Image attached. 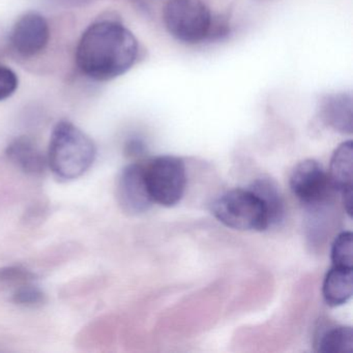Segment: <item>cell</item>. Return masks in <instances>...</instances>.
<instances>
[{"label": "cell", "mask_w": 353, "mask_h": 353, "mask_svg": "<svg viewBox=\"0 0 353 353\" xmlns=\"http://www.w3.org/2000/svg\"><path fill=\"white\" fill-rule=\"evenodd\" d=\"M135 36L121 22L99 20L86 28L76 49V63L94 81H110L127 73L138 57Z\"/></svg>", "instance_id": "cell-1"}, {"label": "cell", "mask_w": 353, "mask_h": 353, "mask_svg": "<svg viewBox=\"0 0 353 353\" xmlns=\"http://www.w3.org/2000/svg\"><path fill=\"white\" fill-rule=\"evenodd\" d=\"M96 157V144L88 134L70 121L57 123L51 134L47 162L57 179H79L90 170Z\"/></svg>", "instance_id": "cell-2"}, {"label": "cell", "mask_w": 353, "mask_h": 353, "mask_svg": "<svg viewBox=\"0 0 353 353\" xmlns=\"http://www.w3.org/2000/svg\"><path fill=\"white\" fill-rule=\"evenodd\" d=\"M214 218L228 228L265 231L270 228L268 210L251 189H234L216 198L212 204Z\"/></svg>", "instance_id": "cell-3"}, {"label": "cell", "mask_w": 353, "mask_h": 353, "mask_svg": "<svg viewBox=\"0 0 353 353\" xmlns=\"http://www.w3.org/2000/svg\"><path fill=\"white\" fill-rule=\"evenodd\" d=\"M144 177L154 203L172 208L183 199L187 187V169L183 159L160 156L144 165Z\"/></svg>", "instance_id": "cell-4"}, {"label": "cell", "mask_w": 353, "mask_h": 353, "mask_svg": "<svg viewBox=\"0 0 353 353\" xmlns=\"http://www.w3.org/2000/svg\"><path fill=\"white\" fill-rule=\"evenodd\" d=\"M163 17L169 34L181 42L197 44L210 39L214 20L201 0H170Z\"/></svg>", "instance_id": "cell-5"}, {"label": "cell", "mask_w": 353, "mask_h": 353, "mask_svg": "<svg viewBox=\"0 0 353 353\" xmlns=\"http://www.w3.org/2000/svg\"><path fill=\"white\" fill-rule=\"evenodd\" d=\"M289 185L296 199L311 210L325 205L336 192L328 173L319 162L312 159L299 163L293 168Z\"/></svg>", "instance_id": "cell-6"}, {"label": "cell", "mask_w": 353, "mask_h": 353, "mask_svg": "<svg viewBox=\"0 0 353 353\" xmlns=\"http://www.w3.org/2000/svg\"><path fill=\"white\" fill-rule=\"evenodd\" d=\"M117 199L123 212L132 216L144 214L152 202L144 177V164L132 163L119 172L117 181Z\"/></svg>", "instance_id": "cell-7"}, {"label": "cell", "mask_w": 353, "mask_h": 353, "mask_svg": "<svg viewBox=\"0 0 353 353\" xmlns=\"http://www.w3.org/2000/svg\"><path fill=\"white\" fill-rule=\"evenodd\" d=\"M50 40V28L44 16L34 12L24 14L14 26L11 44L20 57L30 59L46 49Z\"/></svg>", "instance_id": "cell-8"}, {"label": "cell", "mask_w": 353, "mask_h": 353, "mask_svg": "<svg viewBox=\"0 0 353 353\" xmlns=\"http://www.w3.org/2000/svg\"><path fill=\"white\" fill-rule=\"evenodd\" d=\"M352 98L348 94H327L320 101V117L339 133L352 134Z\"/></svg>", "instance_id": "cell-9"}, {"label": "cell", "mask_w": 353, "mask_h": 353, "mask_svg": "<svg viewBox=\"0 0 353 353\" xmlns=\"http://www.w3.org/2000/svg\"><path fill=\"white\" fill-rule=\"evenodd\" d=\"M7 156L14 165L26 174L41 175L48 166L47 156L30 137L16 138L7 148Z\"/></svg>", "instance_id": "cell-10"}, {"label": "cell", "mask_w": 353, "mask_h": 353, "mask_svg": "<svg viewBox=\"0 0 353 353\" xmlns=\"http://www.w3.org/2000/svg\"><path fill=\"white\" fill-rule=\"evenodd\" d=\"M352 268L332 266L326 272L322 286V295L330 307L344 305L352 296Z\"/></svg>", "instance_id": "cell-11"}, {"label": "cell", "mask_w": 353, "mask_h": 353, "mask_svg": "<svg viewBox=\"0 0 353 353\" xmlns=\"http://www.w3.org/2000/svg\"><path fill=\"white\" fill-rule=\"evenodd\" d=\"M327 173L334 191L341 194L352 191L353 144L351 140L343 142L336 148Z\"/></svg>", "instance_id": "cell-12"}, {"label": "cell", "mask_w": 353, "mask_h": 353, "mask_svg": "<svg viewBox=\"0 0 353 353\" xmlns=\"http://www.w3.org/2000/svg\"><path fill=\"white\" fill-rule=\"evenodd\" d=\"M249 189L255 192L263 201L268 210L270 227L280 224L284 219L285 204L276 183L270 179H258L250 185Z\"/></svg>", "instance_id": "cell-13"}, {"label": "cell", "mask_w": 353, "mask_h": 353, "mask_svg": "<svg viewBox=\"0 0 353 353\" xmlns=\"http://www.w3.org/2000/svg\"><path fill=\"white\" fill-rule=\"evenodd\" d=\"M317 352L350 353L353 349V332L351 326H328L315 338Z\"/></svg>", "instance_id": "cell-14"}, {"label": "cell", "mask_w": 353, "mask_h": 353, "mask_svg": "<svg viewBox=\"0 0 353 353\" xmlns=\"http://www.w3.org/2000/svg\"><path fill=\"white\" fill-rule=\"evenodd\" d=\"M352 237L350 231H344L334 239L330 251L332 266L352 268Z\"/></svg>", "instance_id": "cell-15"}, {"label": "cell", "mask_w": 353, "mask_h": 353, "mask_svg": "<svg viewBox=\"0 0 353 353\" xmlns=\"http://www.w3.org/2000/svg\"><path fill=\"white\" fill-rule=\"evenodd\" d=\"M13 301L17 305L36 307L46 303V295L39 287L34 286L30 283H26L15 291Z\"/></svg>", "instance_id": "cell-16"}, {"label": "cell", "mask_w": 353, "mask_h": 353, "mask_svg": "<svg viewBox=\"0 0 353 353\" xmlns=\"http://www.w3.org/2000/svg\"><path fill=\"white\" fill-rule=\"evenodd\" d=\"M19 85L17 74L6 65H0V102L13 96Z\"/></svg>", "instance_id": "cell-17"}, {"label": "cell", "mask_w": 353, "mask_h": 353, "mask_svg": "<svg viewBox=\"0 0 353 353\" xmlns=\"http://www.w3.org/2000/svg\"><path fill=\"white\" fill-rule=\"evenodd\" d=\"M34 280V274L28 270L21 268H6L0 270V281L3 282L11 283H30Z\"/></svg>", "instance_id": "cell-18"}, {"label": "cell", "mask_w": 353, "mask_h": 353, "mask_svg": "<svg viewBox=\"0 0 353 353\" xmlns=\"http://www.w3.org/2000/svg\"><path fill=\"white\" fill-rule=\"evenodd\" d=\"M145 150L143 141L140 139H131L125 144V154L130 157L141 156Z\"/></svg>", "instance_id": "cell-19"}, {"label": "cell", "mask_w": 353, "mask_h": 353, "mask_svg": "<svg viewBox=\"0 0 353 353\" xmlns=\"http://www.w3.org/2000/svg\"><path fill=\"white\" fill-rule=\"evenodd\" d=\"M342 195L343 205L349 218L352 216V191L344 192Z\"/></svg>", "instance_id": "cell-20"}, {"label": "cell", "mask_w": 353, "mask_h": 353, "mask_svg": "<svg viewBox=\"0 0 353 353\" xmlns=\"http://www.w3.org/2000/svg\"><path fill=\"white\" fill-rule=\"evenodd\" d=\"M65 1L73 5H83V3H90V0H65Z\"/></svg>", "instance_id": "cell-21"}]
</instances>
